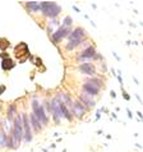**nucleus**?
I'll list each match as a JSON object with an SVG mask.
<instances>
[{"label": "nucleus", "instance_id": "obj_1", "mask_svg": "<svg viewBox=\"0 0 143 152\" xmlns=\"http://www.w3.org/2000/svg\"><path fill=\"white\" fill-rule=\"evenodd\" d=\"M61 5H59L56 1H40V12L46 18H58V15L61 13Z\"/></svg>", "mask_w": 143, "mask_h": 152}, {"label": "nucleus", "instance_id": "obj_2", "mask_svg": "<svg viewBox=\"0 0 143 152\" xmlns=\"http://www.w3.org/2000/svg\"><path fill=\"white\" fill-rule=\"evenodd\" d=\"M31 106H32V114L37 118V120L41 123V125L42 126L47 125L49 124V116H47V114H46L44 105L40 104V101L37 99H33Z\"/></svg>", "mask_w": 143, "mask_h": 152}, {"label": "nucleus", "instance_id": "obj_3", "mask_svg": "<svg viewBox=\"0 0 143 152\" xmlns=\"http://www.w3.org/2000/svg\"><path fill=\"white\" fill-rule=\"evenodd\" d=\"M10 134L13 136V138L17 142V145H18V147H19V145L23 141V126H22V116H20V114H17L15 118H14Z\"/></svg>", "mask_w": 143, "mask_h": 152}, {"label": "nucleus", "instance_id": "obj_4", "mask_svg": "<svg viewBox=\"0 0 143 152\" xmlns=\"http://www.w3.org/2000/svg\"><path fill=\"white\" fill-rule=\"evenodd\" d=\"M97 54V50H96V46L95 45H90L87 49L82 50L81 53L75 56V61L79 63V64H83V63H88V61H92L93 60L95 55Z\"/></svg>", "mask_w": 143, "mask_h": 152}, {"label": "nucleus", "instance_id": "obj_5", "mask_svg": "<svg viewBox=\"0 0 143 152\" xmlns=\"http://www.w3.org/2000/svg\"><path fill=\"white\" fill-rule=\"evenodd\" d=\"M49 113L51 114L54 121H55L58 125L61 123L63 119H64V118H63V114H61V109H60V102H59L55 97L51 99V101H50V110H49Z\"/></svg>", "mask_w": 143, "mask_h": 152}, {"label": "nucleus", "instance_id": "obj_6", "mask_svg": "<svg viewBox=\"0 0 143 152\" xmlns=\"http://www.w3.org/2000/svg\"><path fill=\"white\" fill-rule=\"evenodd\" d=\"M72 31H73V27H64V26H61V24H60V27H59L56 31L54 32L51 36H50V37H51V40H53V44L58 45L59 42H61L63 40L65 39V37H68Z\"/></svg>", "mask_w": 143, "mask_h": 152}, {"label": "nucleus", "instance_id": "obj_7", "mask_svg": "<svg viewBox=\"0 0 143 152\" xmlns=\"http://www.w3.org/2000/svg\"><path fill=\"white\" fill-rule=\"evenodd\" d=\"M22 116V126H23V141L26 142H31L32 141V128L31 124H29V118L27 113H22L20 114Z\"/></svg>", "mask_w": 143, "mask_h": 152}, {"label": "nucleus", "instance_id": "obj_8", "mask_svg": "<svg viewBox=\"0 0 143 152\" xmlns=\"http://www.w3.org/2000/svg\"><path fill=\"white\" fill-rule=\"evenodd\" d=\"M70 111H72V114H73L74 118H77V119L82 120V119H85V116H86V114L88 111V109L83 104L79 102L78 100H74L73 101V105H72Z\"/></svg>", "mask_w": 143, "mask_h": 152}, {"label": "nucleus", "instance_id": "obj_9", "mask_svg": "<svg viewBox=\"0 0 143 152\" xmlns=\"http://www.w3.org/2000/svg\"><path fill=\"white\" fill-rule=\"evenodd\" d=\"M87 39V31L83 27L78 26L73 28V31L70 32V35L68 36V41H77V42H83Z\"/></svg>", "mask_w": 143, "mask_h": 152}, {"label": "nucleus", "instance_id": "obj_10", "mask_svg": "<svg viewBox=\"0 0 143 152\" xmlns=\"http://www.w3.org/2000/svg\"><path fill=\"white\" fill-rule=\"evenodd\" d=\"M78 69L82 74L90 75V77H96V74H97V69H96V65L93 64V61H88V63L79 64Z\"/></svg>", "mask_w": 143, "mask_h": 152}, {"label": "nucleus", "instance_id": "obj_11", "mask_svg": "<svg viewBox=\"0 0 143 152\" xmlns=\"http://www.w3.org/2000/svg\"><path fill=\"white\" fill-rule=\"evenodd\" d=\"M14 54H15V58H17V59H19L20 61H24V60H26V58L29 56L28 46L24 44V42H20V46H19V44L15 46Z\"/></svg>", "mask_w": 143, "mask_h": 152}, {"label": "nucleus", "instance_id": "obj_12", "mask_svg": "<svg viewBox=\"0 0 143 152\" xmlns=\"http://www.w3.org/2000/svg\"><path fill=\"white\" fill-rule=\"evenodd\" d=\"M78 101L81 104H83L85 106L90 110V109H93V107H96V100H95V97H92V96H90V95H87V94H85V92H81L79 94V96H78Z\"/></svg>", "mask_w": 143, "mask_h": 152}, {"label": "nucleus", "instance_id": "obj_13", "mask_svg": "<svg viewBox=\"0 0 143 152\" xmlns=\"http://www.w3.org/2000/svg\"><path fill=\"white\" fill-rule=\"evenodd\" d=\"M81 88H82V92H85V94H87V95H90V96H92V97H98L100 96V88H97L96 86H93L92 83H88V82H85L81 86Z\"/></svg>", "mask_w": 143, "mask_h": 152}, {"label": "nucleus", "instance_id": "obj_14", "mask_svg": "<svg viewBox=\"0 0 143 152\" xmlns=\"http://www.w3.org/2000/svg\"><path fill=\"white\" fill-rule=\"evenodd\" d=\"M28 118H29V124H31V128L35 130L36 133H39V132H41V130L44 129V126L41 125V123L37 120V118L33 115V114H29Z\"/></svg>", "mask_w": 143, "mask_h": 152}, {"label": "nucleus", "instance_id": "obj_15", "mask_svg": "<svg viewBox=\"0 0 143 152\" xmlns=\"http://www.w3.org/2000/svg\"><path fill=\"white\" fill-rule=\"evenodd\" d=\"M59 27H60V22H59V20H58L56 18L50 19V20H49V23H47V28H46V31H47L49 36H51L53 33L55 32Z\"/></svg>", "mask_w": 143, "mask_h": 152}, {"label": "nucleus", "instance_id": "obj_16", "mask_svg": "<svg viewBox=\"0 0 143 152\" xmlns=\"http://www.w3.org/2000/svg\"><path fill=\"white\" fill-rule=\"evenodd\" d=\"M86 82L92 83L93 86H96L97 88H100V90H102V88L105 87V81H104V79H101L100 77H97V75H96V77H90Z\"/></svg>", "mask_w": 143, "mask_h": 152}, {"label": "nucleus", "instance_id": "obj_17", "mask_svg": "<svg viewBox=\"0 0 143 152\" xmlns=\"http://www.w3.org/2000/svg\"><path fill=\"white\" fill-rule=\"evenodd\" d=\"M60 109H61V114H63V118H64V119H66L68 121H73L74 120V116H73V114H72V111L69 110L68 107L65 106L64 104H60Z\"/></svg>", "mask_w": 143, "mask_h": 152}, {"label": "nucleus", "instance_id": "obj_18", "mask_svg": "<svg viewBox=\"0 0 143 152\" xmlns=\"http://www.w3.org/2000/svg\"><path fill=\"white\" fill-rule=\"evenodd\" d=\"M14 66H15V63L13 61V59H10V58L3 59V61H1V68H3V70H12Z\"/></svg>", "mask_w": 143, "mask_h": 152}, {"label": "nucleus", "instance_id": "obj_19", "mask_svg": "<svg viewBox=\"0 0 143 152\" xmlns=\"http://www.w3.org/2000/svg\"><path fill=\"white\" fill-rule=\"evenodd\" d=\"M17 115V106L15 105H10L9 107H8V113H7V120H9L13 123L14 118Z\"/></svg>", "mask_w": 143, "mask_h": 152}, {"label": "nucleus", "instance_id": "obj_20", "mask_svg": "<svg viewBox=\"0 0 143 152\" xmlns=\"http://www.w3.org/2000/svg\"><path fill=\"white\" fill-rule=\"evenodd\" d=\"M26 8L28 9V12L37 13V12H40V3L39 1H28V3H26Z\"/></svg>", "mask_w": 143, "mask_h": 152}, {"label": "nucleus", "instance_id": "obj_21", "mask_svg": "<svg viewBox=\"0 0 143 152\" xmlns=\"http://www.w3.org/2000/svg\"><path fill=\"white\" fill-rule=\"evenodd\" d=\"M79 45H81V44H79V42H77V41H68V42L65 44V51H68V53H69V51H73V50L77 49Z\"/></svg>", "mask_w": 143, "mask_h": 152}, {"label": "nucleus", "instance_id": "obj_22", "mask_svg": "<svg viewBox=\"0 0 143 152\" xmlns=\"http://www.w3.org/2000/svg\"><path fill=\"white\" fill-rule=\"evenodd\" d=\"M8 142V134L4 130H0V147H7Z\"/></svg>", "mask_w": 143, "mask_h": 152}, {"label": "nucleus", "instance_id": "obj_23", "mask_svg": "<svg viewBox=\"0 0 143 152\" xmlns=\"http://www.w3.org/2000/svg\"><path fill=\"white\" fill-rule=\"evenodd\" d=\"M61 26H64V27H72V26H73V18H72L69 14H68V15H65V17H64V19H63Z\"/></svg>", "mask_w": 143, "mask_h": 152}, {"label": "nucleus", "instance_id": "obj_24", "mask_svg": "<svg viewBox=\"0 0 143 152\" xmlns=\"http://www.w3.org/2000/svg\"><path fill=\"white\" fill-rule=\"evenodd\" d=\"M9 41H8V40H0V49H1L3 50V51H4V50H7L8 48H9Z\"/></svg>", "mask_w": 143, "mask_h": 152}, {"label": "nucleus", "instance_id": "obj_25", "mask_svg": "<svg viewBox=\"0 0 143 152\" xmlns=\"http://www.w3.org/2000/svg\"><path fill=\"white\" fill-rule=\"evenodd\" d=\"M116 77H117V81H119L120 88H121V87H124V81H123V77H121V70H117V74H116Z\"/></svg>", "mask_w": 143, "mask_h": 152}, {"label": "nucleus", "instance_id": "obj_26", "mask_svg": "<svg viewBox=\"0 0 143 152\" xmlns=\"http://www.w3.org/2000/svg\"><path fill=\"white\" fill-rule=\"evenodd\" d=\"M121 94H123V99L125 101H130V95L124 90V87H121Z\"/></svg>", "mask_w": 143, "mask_h": 152}, {"label": "nucleus", "instance_id": "obj_27", "mask_svg": "<svg viewBox=\"0 0 143 152\" xmlns=\"http://www.w3.org/2000/svg\"><path fill=\"white\" fill-rule=\"evenodd\" d=\"M7 91V87H5V84H0V96H1L4 92Z\"/></svg>", "mask_w": 143, "mask_h": 152}, {"label": "nucleus", "instance_id": "obj_28", "mask_svg": "<svg viewBox=\"0 0 143 152\" xmlns=\"http://www.w3.org/2000/svg\"><path fill=\"white\" fill-rule=\"evenodd\" d=\"M127 113H128L129 119H133V114H132V111H130V109H127Z\"/></svg>", "mask_w": 143, "mask_h": 152}, {"label": "nucleus", "instance_id": "obj_29", "mask_svg": "<svg viewBox=\"0 0 143 152\" xmlns=\"http://www.w3.org/2000/svg\"><path fill=\"white\" fill-rule=\"evenodd\" d=\"M72 8H73V9H74L75 12H77V13H81V9H79V8H78L77 5H73V7H72Z\"/></svg>", "mask_w": 143, "mask_h": 152}, {"label": "nucleus", "instance_id": "obj_30", "mask_svg": "<svg viewBox=\"0 0 143 152\" xmlns=\"http://www.w3.org/2000/svg\"><path fill=\"white\" fill-rule=\"evenodd\" d=\"M136 114L138 115V118H139V120H143V115H142V113H141V111H137Z\"/></svg>", "mask_w": 143, "mask_h": 152}, {"label": "nucleus", "instance_id": "obj_31", "mask_svg": "<svg viewBox=\"0 0 143 152\" xmlns=\"http://www.w3.org/2000/svg\"><path fill=\"white\" fill-rule=\"evenodd\" d=\"M112 55H114V56H115V59H116V60H117V61H120V58H119V56H117V54H116V53H114V51H112Z\"/></svg>", "mask_w": 143, "mask_h": 152}, {"label": "nucleus", "instance_id": "obj_32", "mask_svg": "<svg viewBox=\"0 0 143 152\" xmlns=\"http://www.w3.org/2000/svg\"><path fill=\"white\" fill-rule=\"evenodd\" d=\"M136 97H137V100L139 101V104H141V105H143V101H142V99H141V97L138 96V95H136Z\"/></svg>", "mask_w": 143, "mask_h": 152}, {"label": "nucleus", "instance_id": "obj_33", "mask_svg": "<svg viewBox=\"0 0 143 152\" xmlns=\"http://www.w3.org/2000/svg\"><path fill=\"white\" fill-rule=\"evenodd\" d=\"M110 95H111V97H112V99H115V97H116L115 91H111V92H110Z\"/></svg>", "mask_w": 143, "mask_h": 152}, {"label": "nucleus", "instance_id": "obj_34", "mask_svg": "<svg viewBox=\"0 0 143 152\" xmlns=\"http://www.w3.org/2000/svg\"><path fill=\"white\" fill-rule=\"evenodd\" d=\"M133 81H134V82H136L137 84H139V82H138V79H137L136 77H133Z\"/></svg>", "mask_w": 143, "mask_h": 152}, {"label": "nucleus", "instance_id": "obj_35", "mask_svg": "<svg viewBox=\"0 0 143 152\" xmlns=\"http://www.w3.org/2000/svg\"><path fill=\"white\" fill-rule=\"evenodd\" d=\"M112 118H114V119H117V115H116L115 113H112Z\"/></svg>", "mask_w": 143, "mask_h": 152}]
</instances>
